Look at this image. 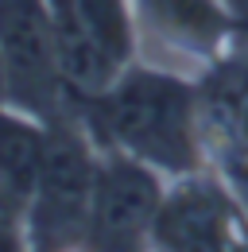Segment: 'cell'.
I'll use <instances>...</instances> for the list:
<instances>
[{
    "label": "cell",
    "mask_w": 248,
    "mask_h": 252,
    "mask_svg": "<svg viewBox=\"0 0 248 252\" xmlns=\"http://www.w3.org/2000/svg\"><path fill=\"white\" fill-rule=\"evenodd\" d=\"M202 136L214 144V163H233L248 156V55H225L198 82Z\"/></svg>",
    "instance_id": "obj_6"
},
{
    "label": "cell",
    "mask_w": 248,
    "mask_h": 252,
    "mask_svg": "<svg viewBox=\"0 0 248 252\" xmlns=\"http://www.w3.org/2000/svg\"><path fill=\"white\" fill-rule=\"evenodd\" d=\"M136 28L163 51L210 70L233 51L241 20L225 0H132Z\"/></svg>",
    "instance_id": "obj_5"
},
{
    "label": "cell",
    "mask_w": 248,
    "mask_h": 252,
    "mask_svg": "<svg viewBox=\"0 0 248 252\" xmlns=\"http://www.w3.org/2000/svg\"><path fill=\"white\" fill-rule=\"evenodd\" d=\"M47 128L51 121L35 117L12 101H0V210L16 225H20V214L43 167Z\"/></svg>",
    "instance_id": "obj_7"
},
{
    "label": "cell",
    "mask_w": 248,
    "mask_h": 252,
    "mask_svg": "<svg viewBox=\"0 0 248 252\" xmlns=\"http://www.w3.org/2000/svg\"><path fill=\"white\" fill-rule=\"evenodd\" d=\"M167 175L152 163L128 156L121 148L101 144L97 156V187L86 249H140L152 245V225L167 194Z\"/></svg>",
    "instance_id": "obj_4"
},
{
    "label": "cell",
    "mask_w": 248,
    "mask_h": 252,
    "mask_svg": "<svg viewBox=\"0 0 248 252\" xmlns=\"http://www.w3.org/2000/svg\"><path fill=\"white\" fill-rule=\"evenodd\" d=\"M217 171H225V179L233 183V190L241 194V202L248 206V156L245 159H233V163H221Z\"/></svg>",
    "instance_id": "obj_9"
},
{
    "label": "cell",
    "mask_w": 248,
    "mask_h": 252,
    "mask_svg": "<svg viewBox=\"0 0 248 252\" xmlns=\"http://www.w3.org/2000/svg\"><path fill=\"white\" fill-rule=\"evenodd\" d=\"M229 8H233V16L241 20V28H248V0H225Z\"/></svg>",
    "instance_id": "obj_10"
},
{
    "label": "cell",
    "mask_w": 248,
    "mask_h": 252,
    "mask_svg": "<svg viewBox=\"0 0 248 252\" xmlns=\"http://www.w3.org/2000/svg\"><path fill=\"white\" fill-rule=\"evenodd\" d=\"M0 101H8V70H4V51H0Z\"/></svg>",
    "instance_id": "obj_11"
},
{
    "label": "cell",
    "mask_w": 248,
    "mask_h": 252,
    "mask_svg": "<svg viewBox=\"0 0 248 252\" xmlns=\"http://www.w3.org/2000/svg\"><path fill=\"white\" fill-rule=\"evenodd\" d=\"M152 249L171 252H229L248 249V206L225 171H190L167 183L152 225Z\"/></svg>",
    "instance_id": "obj_3"
},
{
    "label": "cell",
    "mask_w": 248,
    "mask_h": 252,
    "mask_svg": "<svg viewBox=\"0 0 248 252\" xmlns=\"http://www.w3.org/2000/svg\"><path fill=\"white\" fill-rule=\"evenodd\" d=\"M97 156L101 144L82 125L74 109L51 121L47 152L20 214V237L31 249H74L90 237L93 187H97Z\"/></svg>",
    "instance_id": "obj_2"
},
{
    "label": "cell",
    "mask_w": 248,
    "mask_h": 252,
    "mask_svg": "<svg viewBox=\"0 0 248 252\" xmlns=\"http://www.w3.org/2000/svg\"><path fill=\"white\" fill-rule=\"evenodd\" d=\"M82 20L90 24L97 43L117 59L121 66L136 63V47H140V28H136V8L132 0H74Z\"/></svg>",
    "instance_id": "obj_8"
},
{
    "label": "cell",
    "mask_w": 248,
    "mask_h": 252,
    "mask_svg": "<svg viewBox=\"0 0 248 252\" xmlns=\"http://www.w3.org/2000/svg\"><path fill=\"white\" fill-rule=\"evenodd\" d=\"M97 144L152 163L167 179L210 167L198 82L175 70L128 63L97 97L70 101Z\"/></svg>",
    "instance_id": "obj_1"
}]
</instances>
